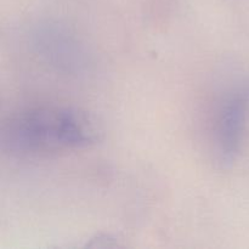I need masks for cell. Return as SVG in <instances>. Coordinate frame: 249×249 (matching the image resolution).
I'll return each mask as SVG.
<instances>
[{
    "instance_id": "cell-1",
    "label": "cell",
    "mask_w": 249,
    "mask_h": 249,
    "mask_svg": "<svg viewBox=\"0 0 249 249\" xmlns=\"http://www.w3.org/2000/svg\"><path fill=\"white\" fill-rule=\"evenodd\" d=\"M96 122L84 111L66 106L22 109L4 121L0 143L4 152L36 156L87 148L100 139Z\"/></svg>"
},
{
    "instance_id": "cell-2",
    "label": "cell",
    "mask_w": 249,
    "mask_h": 249,
    "mask_svg": "<svg viewBox=\"0 0 249 249\" xmlns=\"http://www.w3.org/2000/svg\"><path fill=\"white\" fill-rule=\"evenodd\" d=\"M249 111V89L229 94L216 119V151L223 165L232 164L242 146Z\"/></svg>"
},
{
    "instance_id": "cell-3",
    "label": "cell",
    "mask_w": 249,
    "mask_h": 249,
    "mask_svg": "<svg viewBox=\"0 0 249 249\" xmlns=\"http://www.w3.org/2000/svg\"><path fill=\"white\" fill-rule=\"evenodd\" d=\"M33 44L40 57L62 72L74 74L87 67L84 48L62 27L56 24L39 26L33 34Z\"/></svg>"
}]
</instances>
